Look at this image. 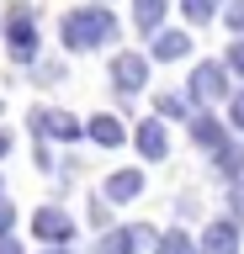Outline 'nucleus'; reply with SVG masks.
<instances>
[{"label":"nucleus","mask_w":244,"mask_h":254,"mask_svg":"<svg viewBox=\"0 0 244 254\" xmlns=\"http://www.w3.org/2000/svg\"><path fill=\"white\" fill-rule=\"evenodd\" d=\"M59 37H64V48H75V53L117 43V16L106 11V5H75V11H64V21H59Z\"/></svg>","instance_id":"nucleus-1"},{"label":"nucleus","mask_w":244,"mask_h":254,"mask_svg":"<svg viewBox=\"0 0 244 254\" xmlns=\"http://www.w3.org/2000/svg\"><path fill=\"white\" fill-rule=\"evenodd\" d=\"M5 43H11V59H16V64H32V59H37L32 5H11V21H5Z\"/></svg>","instance_id":"nucleus-2"},{"label":"nucleus","mask_w":244,"mask_h":254,"mask_svg":"<svg viewBox=\"0 0 244 254\" xmlns=\"http://www.w3.org/2000/svg\"><path fill=\"white\" fill-rule=\"evenodd\" d=\"M112 85L122 95L144 90V85H149V53H117V59H112Z\"/></svg>","instance_id":"nucleus-3"},{"label":"nucleus","mask_w":244,"mask_h":254,"mask_svg":"<svg viewBox=\"0 0 244 254\" xmlns=\"http://www.w3.org/2000/svg\"><path fill=\"white\" fill-rule=\"evenodd\" d=\"M186 90H191V101H223V95H228V74H223V64H196Z\"/></svg>","instance_id":"nucleus-4"},{"label":"nucleus","mask_w":244,"mask_h":254,"mask_svg":"<svg viewBox=\"0 0 244 254\" xmlns=\"http://www.w3.org/2000/svg\"><path fill=\"white\" fill-rule=\"evenodd\" d=\"M27 122H32V132H43V138H64V143H69V138H80V122H75L69 111H48V106H37Z\"/></svg>","instance_id":"nucleus-5"},{"label":"nucleus","mask_w":244,"mask_h":254,"mask_svg":"<svg viewBox=\"0 0 244 254\" xmlns=\"http://www.w3.org/2000/svg\"><path fill=\"white\" fill-rule=\"evenodd\" d=\"M32 233L43 238V244H69V233H75V222H69L64 212H59V206H43V212L32 217Z\"/></svg>","instance_id":"nucleus-6"},{"label":"nucleus","mask_w":244,"mask_h":254,"mask_svg":"<svg viewBox=\"0 0 244 254\" xmlns=\"http://www.w3.org/2000/svg\"><path fill=\"white\" fill-rule=\"evenodd\" d=\"M244 244H239V228H234V217H218L202 233V254H239Z\"/></svg>","instance_id":"nucleus-7"},{"label":"nucleus","mask_w":244,"mask_h":254,"mask_svg":"<svg viewBox=\"0 0 244 254\" xmlns=\"http://www.w3.org/2000/svg\"><path fill=\"white\" fill-rule=\"evenodd\" d=\"M133 143H138V154H144V159H164V154H170V143H164V127L154 122V117H149V122H138Z\"/></svg>","instance_id":"nucleus-8"},{"label":"nucleus","mask_w":244,"mask_h":254,"mask_svg":"<svg viewBox=\"0 0 244 254\" xmlns=\"http://www.w3.org/2000/svg\"><path fill=\"white\" fill-rule=\"evenodd\" d=\"M144 190V170H117L106 175V201H133Z\"/></svg>","instance_id":"nucleus-9"},{"label":"nucleus","mask_w":244,"mask_h":254,"mask_svg":"<svg viewBox=\"0 0 244 254\" xmlns=\"http://www.w3.org/2000/svg\"><path fill=\"white\" fill-rule=\"evenodd\" d=\"M186 53H191V37H186V32H160V37H154V48H149V59H186Z\"/></svg>","instance_id":"nucleus-10"},{"label":"nucleus","mask_w":244,"mask_h":254,"mask_svg":"<svg viewBox=\"0 0 244 254\" xmlns=\"http://www.w3.org/2000/svg\"><path fill=\"white\" fill-rule=\"evenodd\" d=\"M191 138L202 143V148H212V154H218V148H223V122H218V117H207V111H202V117H191Z\"/></svg>","instance_id":"nucleus-11"},{"label":"nucleus","mask_w":244,"mask_h":254,"mask_svg":"<svg viewBox=\"0 0 244 254\" xmlns=\"http://www.w3.org/2000/svg\"><path fill=\"white\" fill-rule=\"evenodd\" d=\"M85 127H90V138H96L101 148H117V143L128 138V132H122V122H117V117H106V111H101V117H90Z\"/></svg>","instance_id":"nucleus-12"},{"label":"nucleus","mask_w":244,"mask_h":254,"mask_svg":"<svg viewBox=\"0 0 244 254\" xmlns=\"http://www.w3.org/2000/svg\"><path fill=\"white\" fill-rule=\"evenodd\" d=\"M164 5L170 0H133V21H138V32H154L164 21Z\"/></svg>","instance_id":"nucleus-13"},{"label":"nucleus","mask_w":244,"mask_h":254,"mask_svg":"<svg viewBox=\"0 0 244 254\" xmlns=\"http://www.w3.org/2000/svg\"><path fill=\"white\" fill-rule=\"evenodd\" d=\"M212 159H218V170H223L228 180H244V148H239V143H223Z\"/></svg>","instance_id":"nucleus-14"},{"label":"nucleus","mask_w":244,"mask_h":254,"mask_svg":"<svg viewBox=\"0 0 244 254\" xmlns=\"http://www.w3.org/2000/svg\"><path fill=\"white\" fill-rule=\"evenodd\" d=\"M180 11H186V21H191V27H202V21H212V16H218V0H180Z\"/></svg>","instance_id":"nucleus-15"},{"label":"nucleus","mask_w":244,"mask_h":254,"mask_svg":"<svg viewBox=\"0 0 244 254\" xmlns=\"http://www.w3.org/2000/svg\"><path fill=\"white\" fill-rule=\"evenodd\" d=\"M160 254H191V233H180V228H175V233H164L160 238Z\"/></svg>","instance_id":"nucleus-16"},{"label":"nucleus","mask_w":244,"mask_h":254,"mask_svg":"<svg viewBox=\"0 0 244 254\" xmlns=\"http://www.w3.org/2000/svg\"><path fill=\"white\" fill-rule=\"evenodd\" d=\"M160 111H164V117H186V111H191V106H186L180 95H160Z\"/></svg>","instance_id":"nucleus-17"},{"label":"nucleus","mask_w":244,"mask_h":254,"mask_svg":"<svg viewBox=\"0 0 244 254\" xmlns=\"http://www.w3.org/2000/svg\"><path fill=\"white\" fill-rule=\"evenodd\" d=\"M228 27H234V32H244V0H228Z\"/></svg>","instance_id":"nucleus-18"},{"label":"nucleus","mask_w":244,"mask_h":254,"mask_svg":"<svg viewBox=\"0 0 244 254\" xmlns=\"http://www.w3.org/2000/svg\"><path fill=\"white\" fill-rule=\"evenodd\" d=\"M11 222H16V206H11V201H5V196H0V238L11 233Z\"/></svg>","instance_id":"nucleus-19"},{"label":"nucleus","mask_w":244,"mask_h":254,"mask_svg":"<svg viewBox=\"0 0 244 254\" xmlns=\"http://www.w3.org/2000/svg\"><path fill=\"white\" fill-rule=\"evenodd\" d=\"M228 206H234V217H244V180H234V190H228Z\"/></svg>","instance_id":"nucleus-20"},{"label":"nucleus","mask_w":244,"mask_h":254,"mask_svg":"<svg viewBox=\"0 0 244 254\" xmlns=\"http://www.w3.org/2000/svg\"><path fill=\"white\" fill-rule=\"evenodd\" d=\"M228 117H234V127H239V132H244V90L234 95V106H228Z\"/></svg>","instance_id":"nucleus-21"},{"label":"nucleus","mask_w":244,"mask_h":254,"mask_svg":"<svg viewBox=\"0 0 244 254\" xmlns=\"http://www.w3.org/2000/svg\"><path fill=\"white\" fill-rule=\"evenodd\" d=\"M228 69H239V74H244V43H234V48H228Z\"/></svg>","instance_id":"nucleus-22"},{"label":"nucleus","mask_w":244,"mask_h":254,"mask_svg":"<svg viewBox=\"0 0 244 254\" xmlns=\"http://www.w3.org/2000/svg\"><path fill=\"white\" fill-rule=\"evenodd\" d=\"M0 254H21V244L16 238H0Z\"/></svg>","instance_id":"nucleus-23"},{"label":"nucleus","mask_w":244,"mask_h":254,"mask_svg":"<svg viewBox=\"0 0 244 254\" xmlns=\"http://www.w3.org/2000/svg\"><path fill=\"white\" fill-rule=\"evenodd\" d=\"M5 148H11V132H0V154H5Z\"/></svg>","instance_id":"nucleus-24"},{"label":"nucleus","mask_w":244,"mask_h":254,"mask_svg":"<svg viewBox=\"0 0 244 254\" xmlns=\"http://www.w3.org/2000/svg\"><path fill=\"white\" fill-rule=\"evenodd\" d=\"M53 254H64V249H53Z\"/></svg>","instance_id":"nucleus-25"}]
</instances>
